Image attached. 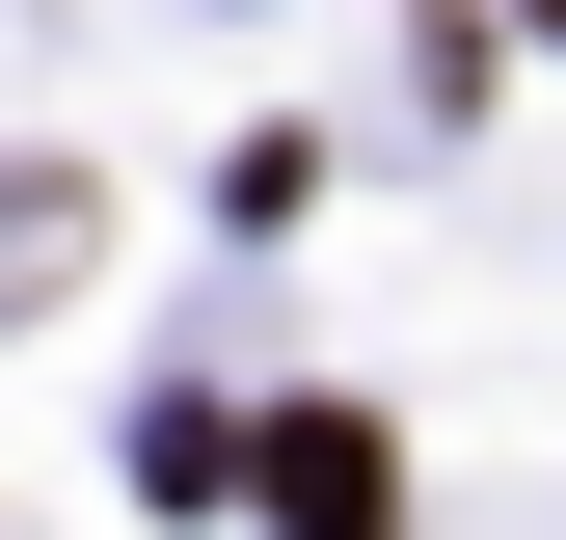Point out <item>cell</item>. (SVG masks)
<instances>
[{
  "mask_svg": "<svg viewBox=\"0 0 566 540\" xmlns=\"http://www.w3.org/2000/svg\"><path fill=\"white\" fill-rule=\"evenodd\" d=\"M405 487H378V433H270V540H378Z\"/></svg>",
  "mask_w": 566,
  "mask_h": 540,
  "instance_id": "6da1fadb",
  "label": "cell"
},
{
  "mask_svg": "<svg viewBox=\"0 0 566 540\" xmlns=\"http://www.w3.org/2000/svg\"><path fill=\"white\" fill-rule=\"evenodd\" d=\"M54 243H82V189H0V270H54Z\"/></svg>",
  "mask_w": 566,
  "mask_h": 540,
  "instance_id": "7a4b0ae2",
  "label": "cell"
}]
</instances>
